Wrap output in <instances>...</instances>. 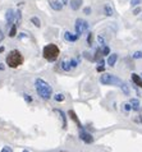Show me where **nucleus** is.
Listing matches in <instances>:
<instances>
[{"instance_id":"nucleus-31","label":"nucleus","mask_w":142,"mask_h":152,"mask_svg":"<svg viewBox=\"0 0 142 152\" xmlns=\"http://www.w3.org/2000/svg\"><path fill=\"white\" fill-rule=\"evenodd\" d=\"M141 13V8H136L134 10H133V14H134V16H137V14H140Z\"/></svg>"},{"instance_id":"nucleus-19","label":"nucleus","mask_w":142,"mask_h":152,"mask_svg":"<svg viewBox=\"0 0 142 152\" xmlns=\"http://www.w3.org/2000/svg\"><path fill=\"white\" fill-rule=\"evenodd\" d=\"M31 22L33 23V25L36 26V27H41V20L38 19L37 17H32V18H31Z\"/></svg>"},{"instance_id":"nucleus-26","label":"nucleus","mask_w":142,"mask_h":152,"mask_svg":"<svg viewBox=\"0 0 142 152\" xmlns=\"http://www.w3.org/2000/svg\"><path fill=\"white\" fill-rule=\"evenodd\" d=\"M23 97H25V100L27 101L28 104H29V102H32V97H31V96H28L27 93H25V95H23Z\"/></svg>"},{"instance_id":"nucleus-3","label":"nucleus","mask_w":142,"mask_h":152,"mask_svg":"<svg viewBox=\"0 0 142 152\" xmlns=\"http://www.w3.org/2000/svg\"><path fill=\"white\" fill-rule=\"evenodd\" d=\"M59 54H60V51H59V47L57 46V45H54V44L46 45V46L44 47V51H42L44 58H45L47 61H55L58 59Z\"/></svg>"},{"instance_id":"nucleus-27","label":"nucleus","mask_w":142,"mask_h":152,"mask_svg":"<svg viewBox=\"0 0 142 152\" xmlns=\"http://www.w3.org/2000/svg\"><path fill=\"white\" fill-rule=\"evenodd\" d=\"M141 3V0H131V5L132 7H136V5H138Z\"/></svg>"},{"instance_id":"nucleus-36","label":"nucleus","mask_w":142,"mask_h":152,"mask_svg":"<svg viewBox=\"0 0 142 152\" xmlns=\"http://www.w3.org/2000/svg\"><path fill=\"white\" fill-rule=\"evenodd\" d=\"M4 51V46H0V52Z\"/></svg>"},{"instance_id":"nucleus-32","label":"nucleus","mask_w":142,"mask_h":152,"mask_svg":"<svg viewBox=\"0 0 142 152\" xmlns=\"http://www.w3.org/2000/svg\"><path fill=\"white\" fill-rule=\"evenodd\" d=\"M96 69H97V72H104V65H99Z\"/></svg>"},{"instance_id":"nucleus-21","label":"nucleus","mask_w":142,"mask_h":152,"mask_svg":"<svg viewBox=\"0 0 142 152\" xmlns=\"http://www.w3.org/2000/svg\"><path fill=\"white\" fill-rule=\"evenodd\" d=\"M16 35H17V25H14V26H12V28H10L9 37H14Z\"/></svg>"},{"instance_id":"nucleus-25","label":"nucleus","mask_w":142,"mask_h":152,"mask_svg":"<svg viewBox=\"0 0 142 152\" xmlns=\"http://www.w3.org/2000/svg\"><path fill=\"white\" fill-rule=\"evenodd\" d=\"M109 52H110V49H109L108 46H104V49H102V55H109Z\"/></svg>"},{"instance_id":"nucleus-23","label":"nucleus","mask_w":142,"mask_h":152,"mask_svg":"<svg viewBox=\"0 0 142 152\" xmlns=\"http://www.w3.org/2000/svg\"><path fill=\"white\" fill-rule=\"evenodd\" d=\"M132 56H133V59H142V51H136Z\"/></svg>"},{"instance_id":"nucleus-1","label":"nucleus","mask_w":142,"mask_h":152,"mask_svg":"<svg viewBox=\"0 0 142 152\" xmlns=\"http://www.w3.org/2000/svg\"><path fill=\"white\" fill-rule=\"evenodd\" d=\"M35 87H36L37 95L41 98H44V100H49V98L53 96V88H51V86H50L47 82H45L44 79L37 78L36 82H35Z\"/></svg>"},{"instance_id":"nucleus-13","label":"nucleus","mask_w":142,"mask_h":152,"mask_svg":"<svg viewBox=\"0 0 142 152\" xmlns=\"http://www.w3.org/2000/svg\"><path fill=\"white\" fill-rule=\"evenodd\" d=\"M131 106H132V110L138 111V110H140V101H138L137 98H132L131 100Z\"/></svg>"},{"instance_id":"nucleus-38","label":"nucleus","mask_w":142,"mask_h":152,"mask_svg":"<svg viewBox=\"0 0 142 152\" xmlns=\"http://www.w3.org/2000/svg\"><path fill=\"white\" fill-rule=\"evenodd\" d=\"M141 77H142V74H141Z\"/></svg>"},{"instance_id":"nucleus-2","label":"nucleus","mask_w":142,"mask_h":152,"mask_svg":"<svg viewBox=\"0 0 142 152\" xmlns=\"http://www.w3.org/2000/svg\"><path fill=\"white\" fill-rule=\"evenodd\" d=\"M23 56H22V54H20L18 50H12V51L8 54V56H7V64H8V67H10V68H18L20 64H23Z\"/></svg>"},{"instance_id":"nucleus-22","label":"nucleus","mask_w":142,"mask_h":152,"mask_svg":"<svg viewBox=\"0 0 142 152\" xmlns=\"http://www.w3.org/2000/svg\"><path fill=\"white\" fill-rule=\"evenodd\" d=\"M92 40H94V36H92V32H90L87 36V45L88 46H91L92 45Z\"/></svg>"},{"instance_id":"nucleus-10","label":"nucleus","mask_w":142,"mask_h":152,"mask_svg":"<svg viewBox=\"0 0 142 152\" xmlns=\"http://www.w3.org/2000/svg\"><path fill=\"white\" fill-rule=\"evenodd\" d=\"M68 115H69V118L72 119L73 121H74V123L77 124V127L79 128V129H81V128H83L82 127V124H81V121L78 120V118H77V115H76V112L73 111V110H69V111H68Z\"/></svg>"},{"instance_id":"nucleus-33","label":"nucleus","mask_w":142,"mask_h":152,"mask_svg":"<svg viewBox=\"0 0 142 152\" xmlns=\"http://www.w3.org/2000/svg\"><path fill=\"white\" fill-rule=\"evenodd\" d=\"M4 40V33H3V31H1V28H0V42Z\"/></svg>"},{"instance_id":"nucleus-35","label":"nucleus","mask_w":142,"mask_h":152,"mask_svg":"<svg viewBox=\"0 0 142 152\" xmlns=\"http://www.w3.org/2000/svg\"><path fill=\"white\" fill-rule=\"evenodd\" d=\"M61 3H63V5L64 4H68V0H61Z\"/></svg>"},{"instance_id":"nucleus-30","label":"nucleus","mask_w":142,"mask_h":152,"mask_svg":"<svg viewBox=\"0 0 142 152\" xmlns=\"http://www.w3.org/2000/svg\"><path fill=\"white\" fill-rule=\"evenodd\" d=\"M83 13H85V14H91V8H90V7H86V8L83 9Z\"/></svg>"},{"instance_id":"nucleus-34","label":"nucleus","mask_w":142,"mask_h":152,"mask_svg":"<svg viewBox=\"0 0 142 152\" xmlns=\"http://www.w3.org/2000/svg\"><path fill=\"white\" fill-rule=\"evenodd\" d=\"M4 69H5L4 64H3V63H0V70H4Z\"/></svg>"},{"instance_id":"nucleus-37","label":"nucleus","mask_w":142,"mask_h":152,"mask_svg":"<svg viewBox=\"0 0 142 152\" xmlns=\"http://www.w3.org/2000/svg\"><path fill=\"white\" fill-rule=\"evenodd\" d=\"M23 152H28V151H23Z\"/></svg>"},{"instance_id":"nucleus-18","label":"nucleus","mask_w":142,"mask_h":152,"mask_svg":"<svg viewBox=\"0 0 142 152\" xmlns=\"http://www.w3.org/2000/svg\"><path fill=\"white\" fill-rule=\"evenodd\" d=\"M61 68H63L66 72H69L72 69V65H70V61H63L61 63Z\"/></svg>"},{"instance_id":"nucleus-15","label":"nucleus","mask_w":142,"mask_h":152,"mask_svg":"<svg viewBox=\"0 0 142 152\" xmlns=\"http://www.w3.org/2000/svg\"><path fill=\"white\" fill-rule=\"evenodd\" d=\"M104 10H105V14H106V16H109V17H111L114 14V9H113V7H111L110 4H106L104 7Z\"/></svg>"},{"instance_id":"nucleus-6","label":"nucleus","mask_w":142,"mask_h":152,"mask_svg":"<svg viewBox=\"0 0 142 152\" xmlns=\"http://www.w3.org/2000/svg\"><path fill=\"white\" fill-rule=\"evenodd\" d=\"M79 138H81L85 143H87V145H91V143L94 142V137L91 136L88 132H86L83 128H81V129H79Z\"/></svg>"},{"instance_id":"nucleus-28","label":"nucleus","mask_w":142,"mask_h":152,"mask_svg":"<svg viewBox=\"0 0 142 152\" xmlns=\"http://www.w3.org/2000/svg\"><path fill=\"white\" fill-rule=\"evenodd\" d=\"M131 109H132L131 104H124V110H126V111H129Z\"/></svg>"},{"instance_id":"nucleus-5","label":"nucleus","mask_w":142,"mask_h":152,"mask_svg":"<svg viewBox=\"0 0 142 152\" xmlns=\"http://www.w3.org/2000/svg\"><path fill=\"white\" fill-rule=\"evenodd\" d=\"M74 28H76V33L78 35V36H81V35L86 31V29L88 28V23L86 22L85 19H81V18H78V19L76 20Z\"/></svg>"},{"instance_id":"nucleus-24","label":"nucleus","mask_w":142,"mask_h":152,"mask_svg":"<svg viewBox=\"0 0 142 152\" xmlns=\"http://www.w3.org/2000/svg\"><path fill=\"white\" fill-rule=\"evenodd\" d=\"M97 41H99V44H100V45H101V46H105V38H104V37H102V36H101V35H100V36H99V37H97Z\"/></svg>"},{"instance_id":"nucleus-4","label":"nucleus","mask_w":142,"mask_h":152,"mask_svg":"<svg viewBox=\"0 0 142 152\" xmlns=\"http://www.w3.org/2000/svg\"><path fill=\"white\" fill-rule=\"evenodd\" d=\"M100 82H101V85H105V86H120L122 80L117 78L115 76H111L109 73H104L100 77Z\"/></svg>"},{"instance_id":"nucleus-12","label":"nucleus","mask_w":142,"mask_h":152,"mask_svg":"<svg viewBox=\"0 0 142 152\" xmlns=\"http://www.w3.org/2000/svg\"><path fill=\"white\" fill-rule=\"evenodd\" d=\"M70 8L73 9V10H78L79 8H81V4H82V0H70Z\"/></svg>"},{"instance_id":"nucleus-16","label":"nucleus","mask_w":142,"mask_h":152,"mask_svg":"<svg viewBox=\"0 0 142 152\" xmlns=\"http://www.w3.org/2000/svg\"><path fill=\"white\" fill-rule=\"evenodd\" d=\"M119 87H120V89L123 91V93H124V95H127V96H128V95L131 93V91H129V87H128V85H127V83L122 82V83H120Z\"/></svg>"},{"instance_id":"nucleus-17","label":"nucleus","mask_w":142,"mask_h":152,"mask_svg":"<svg viewBox=\"0 0 142 152\" xmlns=\"http://www.w3.org/2000/svg\"><path fill=\"white\" fill-rule=\"evenodd\" d=\"M55 112H58L59 115H60V118H61V120H63V128L66 129L67 128V119H66V114H64L61 110H55Z\"/></svg>"},{"instance_id":"nucleus-8","label":"nucleus","mask_w":142,"mask_h":152,"mask_svg":"<svg viewBox=\"0 0 142 152\" xmlns=\"http://www.w3.org/2000/svg\"><path fill=\"white\" fill-rule=\"evenodd\" d=\"M49 4H50V7L57 12L61 10V8H63V3L58 1V0H49Z\"/></svg>"},{"instance_id":"nucleus-7","label":"nucleus","mask_w":142,"mask_h":152,"mask_svg":"<svg viewBox=\"0 0 142 152\" xmlns=\"http://www.w3.org/2000/svg\"><path fill=\"white\" fill-rule=\"evenodd\" d=\"M5 19H7L8 26H9V25H13L14 20H16V12H14L13 9H8V10H7V14H5Z\"/></svg>"},{"instance_id":"nucleus-9","label":"nucleus","mask_w":142,"mask_h":152,"mask_svg":"<svg viewBox=\"0 0 142 152\" xmlns=\"http://www.w3.org/2000/svg\"><path fill=\"white\" fill-rule=\"evenodd\" d=\"M78 37L79 36L78 35H74V33H70V32H64V38H66L67 41H69V42H74V41L78 40Z\"/></svg>"},{"instance_id":"nucleus-29","label":"nucleus","mask_w":142,"mask_h":152,"mask_svg":"<svg viewBox=\"0 0 142 152\" xmlns=\"http://www.w3.org/2000/svg\"><path fill=\"white\" fill-rule=\"evenodd\" d=\"M0 152H13V150H12L10 147H8V146H7V147H4Z\"/></svg>"},{"instance_id":"nucleus-14","label":"nucleus","mask_w":142,"mask_h":152,"mask_svg":"<svg viewBox=\"0 0 142 152\" xmlns=\"http://www.w3.org/2000/svg\"><path fill=\"white\" fill-rule=\"evenodd\" d=\"M117 59H118L117 54H111V55L109 56V59H108V64L110 65V67H114L115 63H117Z\"/></svg>"},{"instance_id":"nucleus-11","label":"nucleus","mask_w":142,"mask_h":152,"mask_svg":"<svg viewBox=\"0 0 142 152\" xmlns=\"http://www.w3.org/2000/svg\"><path fill=\"white\" fill-rule=\"evenodd\" d=\"M132 80H133V83H134L137 87L142 88V77H140L138 74H136V73H132Z\"/></svg>"},{"instance_id":"nucleus-20","label":"nucleus","mask_w":142,"mask_h":152,"mask_svg":"<svg viewBox=\"0 0 142 152\" xmlns=\"http://www.w3.org/2000/svg\"><path fill=\"white\" fill-rule=\"evenodd\" d=\"M55 98V101H58V102H61V101H64V98H66V96H64L63 93H57L54 96Z\"/></svg>"}]
</instances>
